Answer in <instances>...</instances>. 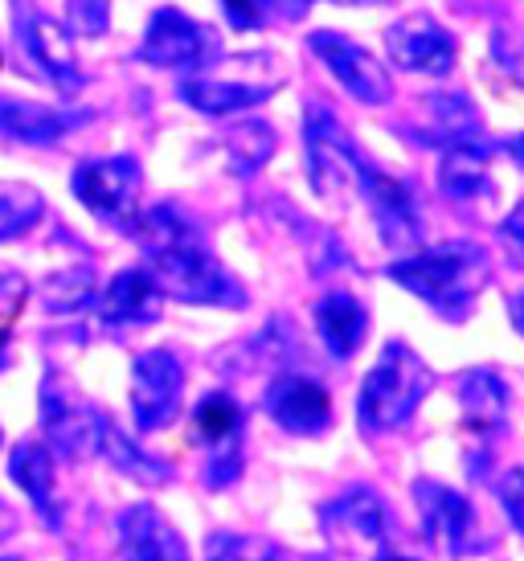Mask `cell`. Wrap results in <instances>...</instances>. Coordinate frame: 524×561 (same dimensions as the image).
Segmentation results:
<instances>
[{
	"label": "cell",
	"mask_w": 524,
	"mask_h": 561,
	"mask_svg": "<svg viewBox=\"0 0 524 561\" xmlns=\"http://www.w3.org/2000/svg\"><path fill=\"white\" fill-rule=\"evenodd\" d=\"M132 234L148 254L144 271L152 275L160 296L201 308H247L242 283L209 254L201 226L176 205H152L148 214H139Z\"/></svg>",
	"instance_id": "obj_1"
},
{
	"label": "cell",
	"mask_w": 524,
	"mask_h": 561,
	"mask_svg": "<svg viewBox=\"0 0 524 561\" xmlns=\"http://www.w3.org/2000/svg\"><path fill=\"white\" fill-rule=\"evenodd\" d=\"M386 275L422 304H431L443 320L459 324V320H467V312L476 308V296L492 279V259L476 242H447V247L401 254L398 263L386 266Z\"/></svg>",
	"instance_id": "obj_2"
},
{
	"label": "cell",
	"mask_w": 524,
	"mask_h": 561,
	"mask_svg": "<svg viewBox=\"0 0 524 561\" xmlns=\"http://www.w3.org/2000/svg\"><path fill=\"white\" fill-rule=\"evenodd\" d=\"M431 390V369L422 365L410 344L389 341L381 360L369 369L361 398H356V426L365 435H386L398 431L401 422L418 410V402Z\"/></svg>",
	"instance_id": "obj_3"
},
{
	"label": "cell",
	"mask_w": 524,
	"mask_h": 561,
	"mask_svg": "<svg viewBox=\"0 0 524 561\" xmlns=\"http://www.w3.org/2000/svg\"><path fill=\"white\" fill-rule=\"evenodd\" d=\"M250 62V54H238V58H217L214 66H205L197 75H185L176 94H181V103H189L193 111L201 115H233V111H250L266 103L278 87V66L271 62L266 66V75H242Z\"/></svg>",
	"instance_id": "obj_4"
},
{
	"label": "cell",
	"mask_w": 524,
	"mask_h": 561,
	"mask_svg": "<svg viewBox=\"0 0 524 561\" xmlns=\"http://www.w3.org/2000/svg\"><path fill=\"white\" fill-rule=\"evenodd\" d=\"M75 197L91 209L99 221L115 230H136L139 221V188H144V169L136 157H99L82 160L70 176Z\"/></svg>",
	"instance_id": "obj_5"
},
{
	"label": "cell",
	"mask_w": 524,
	"mask_h": 561,
	"mask_svg": "<svg viewBox=\"0 0 524 561\" xmlns=\"http://www.w3.org/2000/svg\"><path fill=\"white\" fill-rule=\"evenodd\" d=\"M349 185L365 202V209L377 221V230H381L389 250L406 254V250H414L422 242V218H418L414 193L401 185V181H394L389 172H381L377 164H369V160L361 157V152H353V160H349Z\"/></svg>",
	"instance_id": "obj_6"
},
{
	"label": "cell",
	"mask_w": 524,
	"mask_h": 561,
	"mask_svg": "<svg viewBox=\"0 0 524 561\" xmlns=\"http://www.w3.org/2000/svg\"><path fill=\"white\" fill-rule=\"evenodd\" d=\"M139 62L197 75V70L217 62V33L205 30L201 21H193L181 9H160V13H152L148 30H144Z\"/></svg>",
	"instance_id": "obj_7"
},
{
	"label": "cell",
	"mask_w": 524,
	"mask_h": 561,
	"mask_svg": "<svg viewBox=\"0 0 524 561\" xmlns=\"http://www.w3.org/2000/svg\"><path fill=\"white\" fill-rule=\"evenodd\" d=\"M107 422L111 419L99 405H91L87 398H78L66 381L46 377V386H42V431H46L49 451L66 455V459L94 455Z\"/></svg>",
	"instance_id": "obj_8"
},
{
	"label": "cell",
	"mask_w": 524,
	"mask_h": 561,
	"mask_svg": "<svg viewBox=\"0 0 524 561\" xmlns=\"http://www.w3.org/2000/svg\"><path fill=\"white\" fill-rule=\"evenodd\" d=\"M185 365L172 348H148L132 360V419L144 435L164 431L181 414Z\"/></svg>",
	"instance_id": "obj_9"
},
{
	"label": "cell",
	"mask_w": 524,
	"mask_h": 561,
	"mask_svg": "<svg viewBox=\"0 0 524 561\" xmlns=\"http://www.w3.org/2000/svg\"><path fill=\"white\" fill-rule=\"evenodd\" d=\"M193 435L205 447V483L230 488L242 471V405L230 393H205L193 410Z\"/></svg>",
	"instance_id": "obj_10"
},
{
	"label": "cell",
	"mask_w": 524,
	"mask_h": 561,
	"mask_svg": "<svg viewBox=\"0 0 524 561\" xmlns=\"http://www.w3.org/2000/svg\"><path fill=\"white\" fill-rule=\"evenodd\" d=\"M414 500L418 513H422V537L438 546L451 558H463V553H476L483 549L479 541V525H476V508L467 504V496H459L455 488L438 480H418L414 483Z\"/></svg>",
	"instance_id": "obj_11"
},
{
	"label": "cell",
	"mask_w": 524,
	"mask_h": 561,
	"mask_svg": "<svg viewBox=\"0 0 524 561\" xmlns=\"http://www.w3.org/2000/svg\"><path fill=\"white\" fill-rule=\"evenodd\" d=\"M459 405H463V435L471 438V476H479L483 459L492 455V438L504 426V410H509V390L504 377L495 369H471L459 377Z\"/></svg>",
	"instance_id": "obj_12"
},
{
	"label": "cell",
	"mask_w": 524,
	"mask_h": 561,
	"mask_svg": "<svg viewBox=\"0 0 524 561\" xmlns=\"http://www.w3.org/2000/svg\"><path fill=\"white\" fill-rule=\"evenodd\" d=\"M386 49L389 58H394V66L410 70V75L443 79V75L455 70V37L426 13L401 16L398 25H389Z\"/></svg>",
	"instance_id": "obj_13"
},
{
	"label": "cell",
	"mask_w": 524,
	"mask_h": 561,
	"mask_svg": "<svg viewBox=\"0 0 524 561\" xmlns=\"http://www.w3.org/2000/svg\"><path fill=\"white\" fill-rule=\"evenodd\" d=\"M311 49L337 75L340 87L353 94V99H361L365 107H381L389 94H394V79H389L386 66L377 62L369 49L349 42V37H340V33H311Z\"/></svg>",
	"instance_id": "obj_14"
},
{
	"label": "cell",
	"mask_w": 524,
	"mask_h": 561,
	"mask_svg": "<svg viewBox=\"0 0 524 561\" xmlns=\"http://www.w3.org/2000/svg\"><path fill=\"white\" fill-rule=\"evenodd\" d=\"M266 414L287 431V435L311 438L324 435L332 426V398L324 393V386H316L311 377L299 374H278L266 393H262Z\"/></svg>",
	"instance_id": "obj_15"
},
{
	"label": "cell",
	"mask_w": 524,
	"mask_h": 561,
	"mask_svg": "<svg viewBox=\"0 0 524 561\" xmlns=\"http://www.w3.org/2000/svg\"><path fill=\"white\" fill-rule=\"evenodd\" d=\"M320 529L332 546H381L389 529L386 504L373 488L353 483L349 492H340L320 508Z\"/></svg>",
	"instance_id": "obj_16"
},
{
	"label": "cell",
	"mask_w": 524,
	"mask_h": 561,
	"mask_svg": "<svg viewBox=\"0 0 524 561\" xmlns=\"http://www.w3.org/2000/svg\"><path fill=\"white\" fill-rule=\"evenodd\" d=\"M119 533V553L124 561H193L185 537L172 529L164 513L152 504H132L115 520Z\"/></svg>",
	"instance_id": "obj_17"
},
{
	"label": "cell",
	"mask_w": 524,
	"mask_h": 561,
	"mask_svg": "<svg viewBox=\"0 0 524 561\" xmlns=\"http://www.w3.org/2000/svg\"><path fill=\"white\" fill-rule=\"evenodd\" d=\"M160 304H164V296L156 291L152 275H148L144 266L119 271V275L99 291V299H94L99 320H103L107 328L156 324V320H160Z\"/></svg>",
	"instance_id": "obj_18"
},
{
	"label": "cell",
	"mask_w": 524,
	"mask_h": 561,
	"mask_svg": "<svg viewBox=\"0 0 524 561\" xmlns=\"http://www.w3.org/2000/svg\"><path fill=\"white\" fill-rule=\"evenodd\" d=\"M87 124V111H58L33 99H9L0 94V136L16 144H58L66 131Z\"/></svg>",
	"instance_id": "obj_19"
},
{
	"label": "cell",
	"mask_w": 524,
	"mask_h": 561,
	"mask_svg": "<svg viewBox=\"0 0 524 561\" xmlns=\"http://www.w3.org/2000/svg\"><path fill=\"white\" fill-rule=\"evenodd\" d=\"M21 37H25L30 58H37V66L49 75V82H58L66 94H75L78 87H82V70H78V62H75V46H70L66 25H58V21L46 13H25Z\"/></svg>",
	"instance_id": "obj_20"
},
{
	"label": "cell",
	"mask_w": 524,
	"mask_h": 561,
	"mask_svg": "<svg viewBox=\"0 0 524 561\" xmlns=\"http://www.w3.org/2000/svg\"><path fill=\"white\" fill-rule=\"evenodd\" d=\"M418 144H431V148H488L483 144V127H479V111L471 107L467 94H434L431 99V119L426 127L410 131Z\"/></svg>",
	"instance_id": "obj_21"
},
{
	"label": "cell",
	"mask_w": 524,
	"mask_h": 561,
	"mask_svg": "<svg viewBox=\"0 0 524 561\" xmlns=\"http://www.w3.org/2000/svg\"><path fill=\"white\" fill-rule=\"evenodd\" d=\"M9 476L30 496V504L37 508V516L46 520L49 529H58L62 525V508H58V492H54V451L42 447V443H21L9 455Z\"/></svg>",
	"instance_id": "obj_22"
},
{
	"label": "cell",
	"mask_w": 524,
	"mask_h": 561,
	"mask_svg": "<svg viewBox=\"0 0 524 561\" xmlns=\"http://www.w3.org/2000/svg\"><path fill=\"white\" fill-rule=\"evenodd\" d=\"M316 328H320V341H324L328 353L337 360H349L369 332V312L349 291H328L316 304Z\"/></svg>",
	"instance_id": "obj_23"
},
{
	"label": "cell",
	"mask_w": 524,
	"mask_h": 561,
	"mask_svg": "<svg viewBox=\"0 0 524 561\" xmlns=\"http://www.w3.org/2000/svg\"><path fill=\"white\" fill-rule=\"evenodd\" d=\"M443 188L459 209L495 205V185L488 176V148H451L443 157Z\"/></svg>",
	"instance_id": "obj_24"
},
{
	"label": "cell",
	"mask_w": 524,
	"mask_h": 561,
	"mask_svg": "<svg viewBox=\"0 0 524 561\" xmlns=\"http://www.w3.org/2000/svg\"><path fill=\"white\" fill-rule=\"evenodd\" d=\"M94 455H103L115 471H124V476H132V480H139V483H152V488L156 483L172 480L169 463H164V459H156V455H148V451H139L136 443H132L115 422L103 426V438H99V451Z\"/></svg>",
	"instance_id": "obj_25"
},
{
	"label": "cell",
	"mask_w": 524,
	"mask_h": 561,
	"mask_svg": "<svg viewBox=\"0 0 524 561\" xmlns=\"http://www.w3.org/2000/svg\"><path fill=\"white\" fill-rule=\"evenodd\" d=\"M99 299V275L91 266H62L42 283V304L54 316H75Z\"/></svg>",
	"instance_id": "obj_26"
},
{
	"label": "cell",
	"mask_w": 524,
	"mask_h": 561,
	"mask_svg": "<svg viewBox=\"0 0 524 561\" xmlns=\"http://www.w3.org/2000/svg\"><path fill=\"white\" fill-rule=\"evenodd\" d=\"M221 148H226V164H230L238 176L262 169L271 152H275V131L259 119H247V124H233L226 136H221Z\"/></svg>",
	"instance_id": "obj_27"
},
{
	"label": "cell",
	"mask_w": 524,
	"mask_h": 561,
	"mask_svg": "<svg viewBox=\"0 0 524 561\" xmlns=\"http://www.w3.org/2000/svg\"><path fill=\"white\" fill-rule=\"evenodd\" d=\"M46 214L42 193L25 181H0V242L30 234Z\"/></svg>",
	"instance_id": "obj_28"
},
{
	"label": "cell",
	"mask_w": 524,
	"mask_h": 561,
	"mask_svg": "<svg viewBox=\"0 0 524 561\" xmlns=\"http://www.w3.org/2000/svg\"><path fill=\"white\" fill-rule=\"evenodd\" d=\"M205 561H283V549L250 533H214L205 541Z\"/></svg>",
	"instance_id": "obj_29"
},
{
	"label": "cell",
	"mask_w": 524,
	"mask_h": 561,
	"mask_svg": "<svg viewBox=\"0 0 524 561\" xmlns=\"http://www.w3.org/2000/svg\"><path fill=\"white\" fill-rule=\"evenodd\" d=\"M492 62L509 75V79H516L524 87V33L512 30V25H500V30L492 33Z\"/></svg>",
	"instance_id": "obj_30"
},
{
	"label": "cell",
	"mask_w": 524,
	"mask_h": 561,
	"mask_svg": "<svg viewBox=\"0 0 524 561\" xmlns=\"http://www.w3.org/2000/svg\"><path fill=\"white\" fill-rule=\"evenodd\" d=\"M66 16H70L75 33L99 37V33H107L111 4H107V0H66Z\"/></svg>",
	"instance_id": "obj_31"
},
{
	"label": "cell",
	"mask_w": 524,
	"mask_h": 561,
	"mask_svg": "<svg viewBox=\"0 0 524 561\" xmlns=\"http://www.w3.org/2000/svg\"><path fill=\"white\" fill-rule=\"evenodd\" d=\"M25 296H30L25 275L13 271V266H0V324L16 320V312L25 308Z\"/></svg>",
	"instance_id": "obj_32"
},
{
	"label": "cell",
	"mask_w": 524,
	"mask_h": 561,
	"mask_svg": "<svg viewBox=\"0 0 524 561\" xmlns=\"http://www.w3.org/2000/svg\"><path fill=\"white\" fill-rule=\"evenodd\" d=\"M495 496H500V504H504L512 529L524 533V468H512L509 476H500V483H495Z\"/></svg>",
	"instance_id": "obj_33"
},
{
	"label": "cell",
	"mask_w": 524,
	"mask_h": 561,
	"mask_svg": "<svg viewBox=\"0 0 524 561\" xmlns=\"http://www.w3.org/2000/svg\"><path fill=\"white\" fill-rule=\"evenodd\" d=\"M271 9H275V0H221V13L230 16L233 30H259L271 16Z\"/></svg>",
	"instance_id": "obj_34"
},
{
	"label": "cell",
	"mask_w": 524,
	"mask_h": 561,
	"mask_svg": "<svg viewBox=\"0 0 524 561\" xmlns=\"http://www.w3.org/2000/svg\"><path fill=\"white\" fill-rule=\"evenodd\" d=\"M500 234H504V242H509V247L524 259V202L512 209L509 218L500 221Z\"/></svg>",
	"instance_id": "obj_35"
},
{
	"label": "cell",
	"mask_w": 524,
	"mask_h": 561,
	"mask_svg": "<svg viewBox=\"0 0 524 561\" xmlns=\"http://www.w3.org/2000/svg\"><path fill=\"white\" fill-rule=\"evenodd\" d=\"M13 533H16V513L0 500V541H4V537H13Z\"/></svg>",
	"instance_id": "obj_36"
},
{
	"label": "cell",
	"mask_w": 524,
	"mask_h": 561,
	"mask_svg": "<svg viewBox=\"0 0 524 561\" xmlns=\"http://www.w3.org/2000/svg\"><path fill=\"white\" fill-rule=\"evenodd\" d=\"M500 148H504V152H512V160L524 169V136H516V140H509V144H500Z\"/></svg>",
	"instance_id": "obj_37"
},
{
	"label": "cell",
	"mask_w": 524,
	"mask_h": 561,
	"mask_svg": "<svg viewBox=\"0 0 524 561\" xmlns=\"http://www.w3.org/2000/svg\"><path fill=\"white\" fill-rule=\"evenodd\" d=\"M512 320H516V328L524 332V296L512 299Z\"/></svg>",
	"instance_id": "obj_38"
},
{
	"label": "cell",
	"mask_w": 524,
	"mask_h": 561,
	"mask_svg": "<svg viewBox=\"0 0 524 561\" xmlns=\"http://www.w3.org/2000/svg\"><path fill=\"white\" fill-rule=\"evenodd\" d=\"M377 561H414V558H406V553H394V549H386V553H377Z\"/></svg>",
	"instance_id": "obj_39"
},
{
	"label": "cell",
	"mask_w": 524,
	"mask_h": 561,
	"mask_svg": "<svg viewBox=\"0 0 524 561\" xmlns=\"http://www.w3.org/2000/svg\"><path fill=\"white\" fill-rule=\"evenodd\" d=\"M337 4H386V0H337Z\"/></svg>",
	"instance_id": "obj_40"
},
{
	"label": "cell",
	"mask_w": 524,
	"mask_h": 561,
	"mask_svg": "<svg viewBox=\"0 0 524 561\" xmlns=\"http://www.w3.org/2000/svg\"><path fill=\"white\" fill-rule=\"evenodd\" d=\"M0 561H21V558H0Z\"/></svg>",
	"instance_id": "obj_41"
},
{
	"label": "cell",
	"mask_w": 524,
	"mask_h": 561,
	"mask_svg": "<svg viewBox=\"0 0 524 561\" xmlns=\"http://www.w3.org/2000/svg\"><path fill=\"white\" fill-rule=\"evenodd\" d=\"M308 561H324V558H308Z\"/></svg>",
	"instance_id": "obj_42"
},
{
	"label": "cell",
	"mask_w": 524,
	"mask_h": 561,
	"mask_svg": "<svg viewBox=\"0 0 524 561\" xmlns=\"http://www.w3.org/2000/svg\"><path fill=\"white\" fill-rule=\"evenodd\" d=\"M0 438H4V435H0Z\"/></svg>",
	"instance_id": "obj_43"
}]
</instances>
